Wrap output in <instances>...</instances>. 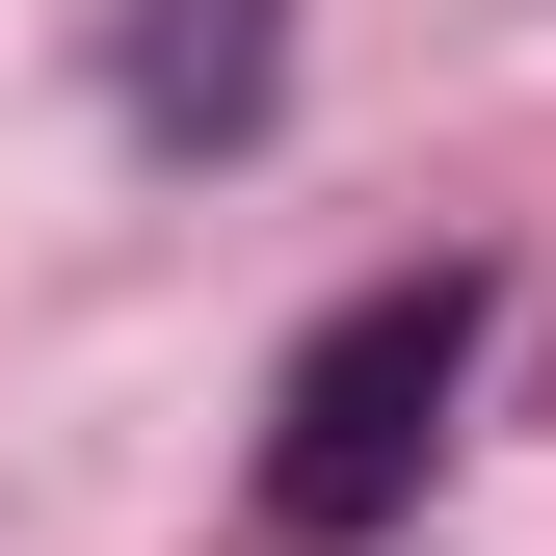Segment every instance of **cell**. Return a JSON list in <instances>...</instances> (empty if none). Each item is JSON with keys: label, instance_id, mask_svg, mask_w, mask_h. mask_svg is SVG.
<instances>
[{"label": "cell", "instance_id": "obj_1", "mask_svg": "<svg viewBox=\"0 0 556 556\" xmlns=\"http://www.w3.org/2000/svg\"><path fill=\"white\" fill-rule=\"evenodd\" d=\"M477 265H397V292H344L318 344H292V397H265V530L292 556H344V530H397L425 504V451H451V397H477Z\"/></svg>", "mask_w": 556, "mask_h": 556}, {"label": "cell", "instance_id": "obj_2", "mask_svg": "<svg viewBox=\"0 0 556 556\" xmlns=\"http://www.w3.org/2000/svg\"><path fill=\"white\" fill-rule=\"evenodd\" d=\"M106 106L160 132V160H239V132L292 106V0H106Z\"/></svg>", "mask_w": 556, "mask_h": 556}]
</instances>
